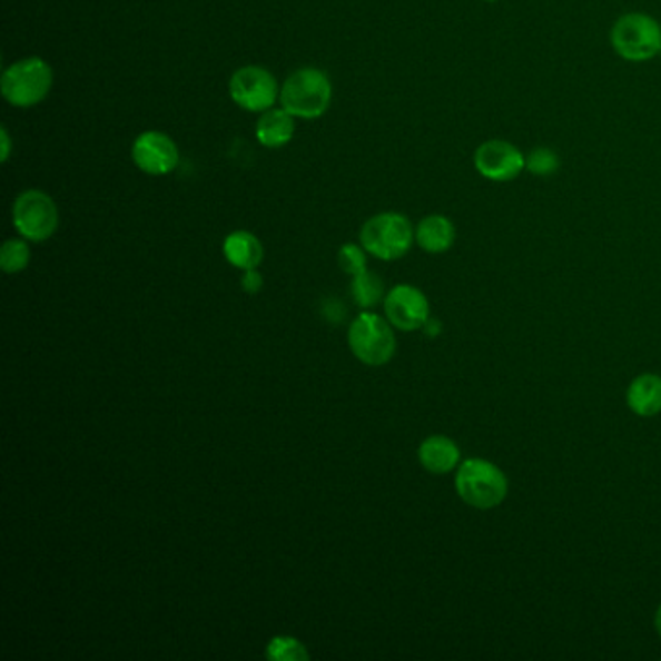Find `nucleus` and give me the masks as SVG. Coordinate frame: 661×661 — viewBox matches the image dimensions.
<instances>
[{
  "label": "nucleus",
  "mask_w": 661,
  "mask_h": 661,
  "mask_svg": "<svg viewBox=\"0 0 661 661\" xmlns=\"http://www.w3.org/2000/svg\"><path fill=\"white\" fill-rule=\"evenodd\" d=\"M456 493L477 511H491L509 495V480L501 467L487 460H464L456 472Z\"/></svg>",
  "instance_id": "obj_1"
},
{
  "label": "nucleus",
  "mask_w": 661,
  "mask_h": 661,
  "mask_svg": "<svg viewBox=\"0 0 661 661\" xmlns=\"http://www.w3.org/2000/svg\"><path fill=\"white\" fill-rule=\"evenodd\" d=\"M279 101L295 119H318L331 107V80L318 68H299L287 76L279 91Z\"/></svg>",
  "instance_id": "obj_2"
},
{
  "label": "nucleus",
  "mask_w": 661,
  "mask_h": 661,
  "mask_svg": "<svg viewBox=\"0 0 661 661\" xmlns=\"http://www.w3.org/2000/svg\"><path fill=\"white\" fill-rule=\"evenodd\" d=\"M609 39L627 62H648L661 55V23L647 12L619 16Z\"/></svg>",
  "instance_id": "obj_3"
},
{
  "label": "nucleus",
  "mask_w": 661,
  "mask_h": 661,
  "mask_svg": "<svg viewBox=\"0 0 661 661\" xmlns=\"http://www.w3.org/2000/svg\"><path fill=\"white\" fill-rule=\"evenodd\" d=\"M412 221L398 211H384L365 221L361 229V245L381 260H398L414 245Z\"/></svg>",
  "instance_id": "obj_4"
},
{
  "label": "nucleus",
  "mask_w": 661,
  "mask_h": 661,
  "mask_svg": "<svg viewBox=\"0 0 661 661\" xmlns=\"http://www.w3.org/2000/svg\"><path fill=\"white\" fill-rule=\"evenodd\" d=\"M51 86L53 70L39 57L18 60L2 75V96L14 107L38 106L49 96Z\"/></svg>",
  "instance_id": "obj_5"
},
{
  "label": "nucleus",
  "mask_w": 661,
  "mask_h": 661,
  "mask_svg": "<svg viewBox=\"0 0 661 661\" xmlns=\"http://www.w3.org/2000/svg\"><path fill=\"white\" fill-rule=\"evenodd\" d=\"M347 339L355 357L371 367H381L396 354L391 320L375 313H361L349 326Z\"/></svg>",
  "instance_id": "obj_6"
},
{
  "label": "nucleus",
  "mask_w": 661,
  "mask_h": 661,
  "mask_svg": "<svg viewBox=\"0 0 661 661\" xmlns=\"http://www.w3.org/2000/svg\"><path fill=\"white\" fill-rule=\"evenodd\" d=\"M12 221L23 239L41 243L53 237L57 231L59 210L51 196L38 188H30L16 198Z\"/></svg>",
  "instance_id": "obj_7"
},
{
  "label": "nucleus",
  "mask_w": 661,
  "mask_h": 661,
  "mask_svg": "<svg viewBox=\"0 0 661 661\" xmlns=\"http://www.w3.org/2000/svg\"><path fill=\"white\" fill-rule=\"evenodd\" d=\"M276 78L263 67H243L231 76L229 96L245 111L264 114L279 99Z\"/></svg>",
  "instance_id": "obj_8"
},
{
  "label": "nucleus",
  "mask_w": 661,
  "mask_h": 661,
  "mask_svg": "<svg viewBox=\"0 0 661 661\" xmlns=\"http://www.w3.org/2000/svg\"><path fill=\"white\" fill-rule=\"evenodd\" d=\"M474 166L483 179L511 182L526 171V154L509 140L493 138L477 146Z\"/></svg>",
  "instance_id": "obj_9"
},
{
  "label": "nucleus",
  "mask_w": 661,
  "mask_h": 661,
  "mask_svg": "<svg viewBox=\"0 0 661 661\" xmlns=\"http://www.w3.org/2000/svg\"><path fill=\"white\" fill-rule=\"evenodd\" d=\"M384 313L392 326L399 331H420L428 323V300L421 289L414 286L392 287L384 299Z\"/></svg>",
  "instance_id": "obj_10"
},
{
  "label": "nucleus",
  "mask_w": 661,
  "mask_h": 661,
  "mask_svg": "<svg viewBox=\"0 0 661 661\" xmlns=\"http://www.w3.org/2000/svg\"><path fill=\"white\" fill-rule=\"evenodd\" d=\"M132 159L136 167L148 175H167L179 164L177 144L156 130H148L138 136L132 146Z\"/></svg>",
  "instance_id": "obj_11"
},
{
  "label": "nucleus",
  "mask_w": 661,
  "mask_h": 661,
  "mask_svg": "<svg viewBox=\"0 0 661 661\" xmlns=\"http://www.w3.org/2000/svg\"><path fill=\"white\" fill-rule=\"evenodd\" d=\"M417 456H420L421 466L435 475L451 474L452 470H456L462 464L458 444L443 435L425 438L421 443Z\"/></svg>",
  "instance_id": "obj_12"
},
{
  "label": "nucleus",
  "mask_w": 661,
  "mask_h": 661,
  "mask_svg": "<svg viewBox=\"0 0 661 661\" xmlns=\"http://www.w3.org/2000/svg\"><path fill=\"white\" fill-rule=\"evenodd\" d=\"M454 240H456V227L451 218L441 214L421 219L420 226L415 227V243L431 255L446 253L454 245Z\"/></svg>",
  "instance_id": "obj_13"
},
{
  "label": "nucleus",
  "mask_w": 661,
  "mask_h": 661,
  "mask_svg": "<svg viewBox=\"0 0 661 661\" xmlns=\"http://www.w3.org/2000/svg\"><path fill=\"white\" fill-rule=\"evenodd\" d=\"M295 135V117L286 109H268L256 122V138L266 148H282L292 142Z\"/></svg>",
  "instance_id": "obj_14"
},
{
  "label": "nucleus",
  "mask_w": 661,
  "mask_h": 661,
  "mask_svg": "<svg viewBox=\"0 0 661 661\" xmlns=\"http://www.w3.org/2000/svg\"><path fill=\"white\" fill-rule=\"evenodd\" d=\"M627 404L640 417H654L661 412V376L640 375L627 391Z\"/></svg>",
  "instance_id": "obj_15"
},
{
  "label": "nucleus",
  "mask_w": 661,
  "mask_h": 661,
  "mask_svg": "<svg viewBox=\"0 0 661 661\" xmlns=\"http://www.w3.org/2000/svg\"><path fill=\"white\" fill-rule=\"evenodd\" d=\"M224 255L227 263L240 270H255L264 258V247L255 235L248 231H234L224 240Z\"/></svg>",
  "instance_id": "obj_16"
},
{
  "label": "nucleus",
  "mask_w": 661,
  "mask_h": 661,
  "mask_svg": "<svg viewBox=\"0 0 661 661\" xmlns=\"http://www.w3.org/2000/svg\"><path fill=\"white\" fill-rule=\"evenodd\" d=\"M384 284L373 272H361L354 276L352 282V295L359 307H375L378 300L383 299Z\"/></svg>",
  "instance_id": "obj_17"
},
{
  "label": "nucleus",
  "mask_w": 661,
  "mask_h": 661,
  "mask_svg": "<svg viewBox=\"0 0 661 661\" xmlns=\"http://www.w3.org/2000/svg\"><path fill=\"white\" fill-rule=\"evenodd\" d=\"M561 169V158L555 150L540 146L526 154V171L535 177H553Z\"/></svg>",
  "instance_id": "obj_18"
},
{
  "label": "nucleus",
  "mask_w": 661,
  "mask_h": 661,
  "mask_svg": "<svg viewBox=\"0 0 661 661\" xmlns=\"http://www.w3.org/2000/svg\"><path fill=\"white\" fill-rule=\"evenodd\" d=\"M30 264V247L22 239H10L0 250V266L7 274H18Z\"/></svg>",
  "instance_id": "obj_19"
},
{
  "label": "nucleus",
  "mask_w": 661,
  "mask_h": 661,
  "mask_svg": "<svg viewBox=\"0 0 661 661\" xmlns=\"http://www.w3.org/2000/svg\"><path fill=\"white\" fill-rule=\"evenodd\" d=\"M266 655L274 661H307V648L294 637H276L268 642Z\"/></svg>",
  "instance_id": "obj_20"
},
{
  "label": "nucleus",
  "mask_w": 661,
  "mask_h": 661,
  "mask_svg": "<svg viewBox=\"0 0 661 661\" xmlns=\"http://www.w3.org/2000/svg\"><path fill=\"white\" fill-rule=\"evenodd\" d=\"M339 268L349 274L352 278L361 274V272L367 270V258L363 248L357 247L354 243H347L344 247L339 248L338 253Z\"/></svg>",
  "instance_id": "obj_21"
},
{
  "label": "nucleus",
  "mask_w": 661,
  "mask_h": 661,
  "mask_svg": "<svg viewBox=\"0 0 661 661\" xmlns=\"http://www.w3.org/2000/svg\"><path fill=\"white\" fill-rule=\"evenodd\" d=\"M264 279L258 272L255 270H245L243 274V279H240V286L243 289L247 292V294H258L260 289H263Z\"/></svg>",
  "instance_id": "obj_22"
},
{
  "label": "nucleus",
  "mask_w": 661,
  "mask_h": 661,
  "mask_svg": "<svg viewBox=\"0 0 661 661\" xmlns=\"http://www.w3.org/2000/svg\"><path fill=\"white\" fill-rule=\"evenodd\" d=\"M0 142H2V161H8V158H10V136H8L7 127L0 128Z\"/></svg>",
  "instance_id": "obj_23"
},
{
  "label": "nucleus",
  "mask_w": 661,
  "mask_h": 661,
  "mask_svg": "<svg viewBox=\"0 0 661 661\" xmlns=\"http://www.w3.org/2000/svg\"><path fill=\"white\" fill-rule=\"evenodd\" d=\"M654 624L655 631H658V634L661 637V605L658 608V611H655Z\"/></svg>",
  "instance_id": "obj_24"
},
{
  "label": "nucleus",
  "mask_w": 661,
  "mask_h": 661,
  "mask_svg": "<svg viewBox=\"0 0 661 661\" xmlns=\"http://www.w3.org/2000/svg\"><path fill=\"white\" fill-rule=\"evenodd\" d=\"M483 2H499V0H483Z\"/></svg>",
  "instance_id": "obj_25"
}]
</instances>
